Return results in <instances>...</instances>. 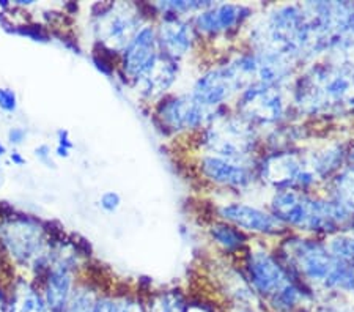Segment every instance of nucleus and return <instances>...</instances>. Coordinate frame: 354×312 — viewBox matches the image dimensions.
Masks as SVG:
<instances>
[{
    "label": "nucleus",
    "instance_id": "f257e3e1",
    "mask_svg": "<svg viewBox=\"0 0 354 312\" xmlns=\"http://www.w3.org/2000/svg\"><path fill=\"white\" fill-rule=\"evenodd\" d=\"M291 106L309 117L354 113V70L340 62H317L296 79Z\"/></svg>",
    "mask_w": 354,
    "mask_h": 312
},
{
    "label": "nucleus",
    "instance_id": "f03ea898",
    "mask_svg": "<svg viewBox=\"0 0 354 312\" xmlns=\"http://www.w3.org/2000/svg\"><path fill=\"white\" fill-rule=\"evenodd\" d=\"M270 212L285 227L315 234H337L353 227L354 207L339 197H313L304 191H276Z\"/></svg>",
    "mask_w": 354,
    "mask_h": 312
},
{
    "label": "nucleus",
    "instance_id": "7ed1b4c3",
    "mask_svg": "<svg viewBox=\"0 0 354 312\" xmlns=\"http://www.w3.org/2000/svg\"><path fill=\"white\" fill-rule=\"evenodd\" d=\"M276 257L290 271V275L317 292H324L339 260L333 257L326 243L306 237H288L277 248Z\"/></svg>",
    "mask_w": 354,
    "mask_h": 312
},
{
    "label": "nucleus",
    "instance_id": "20e7f679",
    "mask_svg": "<svg viewBox=\"0 0 354 312\" xmlns=\"http://www.w3.org/2000/svg\"><path fill=\"white\" fill-rule=\"evenodd\" d=\"M202 145L208 155L236 161H250L259 145L257 128L238 113H227L221 107L202 131Z\"/></svg>",
    "mask_w": 354,
    "mask_h": 312
},
{
    "label": "nucleus",
    "instance_id": "39448f33",
    "mask_svg": "<svg viewBox=\"0 0 354 312\" xmlns=\"http://www.w3.org/2000/svg\"><path fill=\"white\" fill-rule=\"evenodd\" d=\"M0 241L11 257L41 273H48L50 255L46 253L44 229L28 218H11L0 223Z\"/></svg>",
    "mask_w": 354,
    "mask_h": 312
},
{
    "label": "nucleus",
    "instance_id": "423d86ee",
    "mask_svg": "<svg viewBox=\"0 0 354 312\" xmlns=\"http://www.w3.org/2000/svg\"><path fill=\"white\" fill-rule=\"evenodd\" d=\"M260 178L277 191H304L319 183L313 172L307 153L293 150H276L268 155L259 164Z\"/></svg>",
    "mask_w": 354,
    "mask_h": 312
},
{
    "label": "nucleus",
    "instance_id": "0eeeda50",
    "mask_svg": "<svg viewBox=\"0 0 354 312\" xmlns=\"http://www.w3.org/2000/svg\"><path fill=\"white\" fill-rule=\"evenodd\" d=\"M290 109L281 87L254 84L239 93L236 113L254 128L281 123Z\"/></svg>",
    "mask_w": 354,
    "mask_h": 312
},
{
    "label": "nucleus",
    "instance_id": "6e6552de",
    "mask_svg": "<svg viewBox=\"0 0 354 312\" xmlns=\"http://www.w3.org/2000/svg\"><path fill=\"white\" fill-rule=\"evenodd\" d=\"M140 15L137 5L107 3L96 15L95 32L102 48L107 51H124L140 30Z\"/></svg>",
    "mask_w": 354,
    "mask_h": 312
},
{
    "label": "nucleus",
    "instance_id": "1a4fd4ad",
    "mask_svg": "<svg viewBox=\"0 0 354 312\" xmlns=\"http://www.w3.org/2000/svg\"><path fill=\"white\" fill-rule=\"evenodd\" d=\"M244 276L263 303L287 286L290 281L296 279L276 255L265 249H250L245 254Z\"/></svg>",
    "mask_w": 354,
    "mask_h": 312
},
{
    "label": "nucleus",
    "instance_id": "9d476101",
    "mask_svg": "<svg viewBox=\"0 0 354 312\" xmlns=\"http://www.w3.org/2000/svg\"><path fill=\"white\" fill-rule=\"evenodd\" d=\"M216 109L205 107L194 98L192 93L164 98L156 107V116L169 131L183 133L202 129L214 117Z\"/></svg>",
    "mask_w": 354,
    "mask_h": 312
},
{
    "label": "nucleus",
    "instance_id": "9b49d317",
    "mask_svg": "<svg viewBox=\"0 0 354 312\" xmlns=\"http://www.w3.org/2000/svg\"><path fill=\"white\" fill-rule=\"evenodd\" d=\"M219 217L225 223L235 226L241 232H252L261 235H277L285 232V227L271 212H265L248 203L230 202L219 207Z\"/></svg>",
    "mask_w": 354,
    "mask_h": 312
},
{
    "label": "nucleus",
    "instance_id": "f8f14e48",
    "mask_svg": "<svg viewBox=\"0 0 354 312\" xmlns=\"http://www.w3.org/2000/svg\"><path fill=\"white\" fill-rule=\"evenodd\" d=\"M252 15L249 7L236 3H213L207 10L198 11L194 18V30L203 37H218L235 32Z\"/></svg>",
    "mask_w": 354,
    "mask_h": 312
},
{
    "label": "nucleus",
    "instance_id": "ddd939ff",
    "mask_svg": "<svg viewBox=\"0 0 354 312\" xmlns=\"http://www.w3.org/2000/svg\"><path fill=\"white\" fill-rule=\"evenodd\" d=\"M250 161H236L228 158L205 155L200 160V174L211 183L232 190H244L252 183L255 174Z\"/></svg>",
    "mask_w": 354,
    "mask_h": 312
},
{
    "label": "nucleus",
    "instance_id": "4468645a",
    "mask_svg": "<svg viewBox=\"0 0 354 312\" xmlns=\"http://www.w3.org/2000/svg\"><path fill=\"white\" fill-rule=\"evenodd\" d=\"M73 265L74 259H71L70 255L59 254L46 273L41 295L50 312H64L68 302H70L71 293L76 287Z\"/></svg>",
    "mask_w": 354,
    "mask_h": 312
},
{
    "label": "nucleus",
    "instance_id": "2eb2a0df",
    "mask_svg": "<svg viewBox=\"0 0 354 312\" xmlns=\"http://www.w3.org/2000/svg\"><path fill=\"white\" fill-rule=\"evenodd\" d=\"M159 54L161 51H159L156 30L150 26L142 27L133 38V42L128 44V48L123 51V71L134 81L137 76H140L153 65Z\"/></svg>",
    "mask_w": 354,
    "mask_h": 312
},
{
    "label": "nucleus",
    "instance_id": "dca6fc26",
    "mask_svg": "<svg viewBox=\"0 0 354 312\" xmlns=\"http://www.w3.org/2000/svg\"><path fill=\"white\" fill-rule=\"evenodd\" d=\"M194 27L178 16H164L161 26L156 30L158 44L161 54L178 62L192 49Z\"/></svg>",
    "mask_w": 354,
    "mask_h": 312
},
{
    "label": "nucleus",
    "instance_id": "f3484780",
    "mask_svg": "<svg viewBox=\"0 0 354 312\" xmlns=\"http://www.w3.org/2000/svg\"><path fill=\"white\" fill-rule=\"evenodd\" d=\"M178 76V62L159 54L153 65L134 79V87L144 98H158L172 87Z\"/></svg>",
    "mask_w": 354,
    "mask_h": 312
},
{
    "label": "nucleus",
    "instance_id": "a211bd4d",
    "mask_svg": "<svg viewBox=\"0 0 354 312\" xmlns=\"http://www.w3.org/2000/svg\"><path fill=\"white\" fill-rule=\"evenodd\" d=\"M7 312H50L41 292L26 279H16L8 292Z\"/></svg>",
    "mask_w": 354,
    "mask_h": 312
},
{
    "label": "nucleus",
    "instance_id": "6ab92c4d",
    "mask_svg": "<svg viewBox=\"0 0 354 312\" xmlns=\"http://www.w3.org/2000/svg\"><path fill=\"white\" fill-rule=\"evenodd\" d=\"M145 312H186L189 302L180 291L153 292L144 300Z\"/></svg>",
    "mask_w": 354,
    "mask_h": 312
},
{
    "label": "nucleus",
    "instance_id": "aec40b11",
    "mask_svg": "<svg viewBox=\"0 0 354 312\" xmlns=\"http://www.w3.org/2000/svg\"><path fill=\"white\" fill-rule=\"evenodd\" d=\"M95 312H145L144 298L128 293L101 295Z\"/></svg>",
    "mask_w": 354,
    "mask_h": 312
},
{
    "label": "nucleus",
    "instance_id": "412c9836",
    "mask_svg": "<svg viewBox=\"0 0 354 312\" xmlns=\"http://www.w3.org/2000/svg\"><path fill=\"white\" fill-rule=\"evenodd\" d=\"M209 235L213 238L216 245L224 249L225 253H236L245 245V241H248L244 232L236 229L235 226L225 223V221H222V223H214L211 226Z\"/></svg>",
    "mask_w": 354,
    "mask_h": 312
},
{
    "label": "nucleus",
    "instance_id": "4be33fe9",
    "mask_svg": "<svg viewBox=\"0 0 354 312\" xmlns=\"http://www.w3.org/2000/svg\"><path fill=\"white\" fill-rule=\"evenodd\" d=\"M100 297L101 293L96 292L88 284H79L74 287L64 312H95V306Z\"/></svg>",
    "mask_w": 354,
    "mask_h": 312
},
{
    "label": "nucleus",
    "instance_id": "5701e85b",
    "mask_svg": "<svg viewBox=\"0 0 354 312\" xmlns=\"http://www.w3.org/2000/svg\"><path fill=\"white\" fill-rule=\"evenodd\" d=\"M329 253L339 262L354 264V237L346 234H335L326 243Z\"/></svg>",
    "mask_w": 354,
    "mask_h": 312
},
{
    "label": "nucleus",
    "instance_id": "b1692460",
    "mask_svg": "<svg viewBox=\"0 0 354 312\" xmlns=\"http://www.w3.org/2000/svg\"><path fill=\"white\" fill-rule=\"evenodd\" d=\"M333 194L354 207V170L346 169L333 177Z\"/></svg>",
    "mask_w": 354,
    "mask_h": 312
},
{
    "label": "nucleus",
    "instance_id": "393cba45",
    "mask_svg": "<svg viewBox=\"0 0 354 312\" xmlns=\"http://www.w3.org/2000/svg\"><path fill=\"white\" fill-rule=\"evenodd\" d=\"M100 205L107 213L117 212L118 207L122 205V197L115 191H106L100 199Z\"/></svg>",
    "mask_w": 354,
    "mask_h": 312
},
{
    "label": "nucleus",
    "instance_id": "a878e982",
    "mask_svg": "<svg viewBox=\"0 0 354 312\" xmlns=\"http://www.w3.org/2000/svg\"><path fill=\"white\" fill-rule=\"evenodd\" d=\"M18 107V96L11 89H0V109L5 112H15Z\"/></svg>",
    "mask_w": 354,
    "mask_h": 312
},
{
    "label": "nucleus",
    "instance_id": "bb28decb",
    "mask_svg": "<svg viewBox=\"0 0 354 312\" xmlns=\"http://www.w3.org/2000/svg\"><path fill=\"white\" fill-rule=\"evenodd\" d=\"M15 32L19 33V35H24V37H28V38L35 39V42H48V39H49L48 33H46L39 26H22V27H16Z\"/></svg>",
    "mask_w": 354,
    "mask_h": 312
},
{
    "label": "nucleus",
    "instance_id": "cd10ccee",
    "mask_svg": "<svg viewBox=\"0 0 354 312\" xmlns=\"http://www.w3.org/2000/svg\"><path fill=\"white\" fill-rule=\"evenodd\" d=\"M27 138V131L24 128H11L8 131V140L13 145H19Z\"/></svg>",
    "mask_w": 354,
    "mask_h": 312
},
{
    "label": "nucleus",
    "instance_id": "c85d7f7f",
    "mask_svg": "<svg viewBox=\"0 0 354 312\" xmlns=\"http://www.w3.org/2000/svg\"><path fill=\"white\" fill-rule=\"evenodd\" d=\"M35 156L38 158L39 161H43L44 164H48V166H54V163L50 161V149H49V145L43 144V145L37 147V149H35Z\"/></svg>",
    "mask_w": 354,
    "mask_h": 312
},
{
    "label": "nucleus",
    "instance_id": "c756f323",
    "mask_svg": "<svg viewBox=\"0 0 354 312\" xmlns=\"http://www.w3.org/2000/svg\"><path fill=\"white\" fill-rule=\"evenodd\" d=\"M225 312H270L266 306H228Z\"/></svg>",
    "mask_w": 354,
    "mask_h": 312
},
{
    "label": "nucleus",
    "instance_id": "7c9ffc66",
    "mask_svg": "<svg viewBox=\"0 0 354 312\" xmlns=\"http://www.w3.org/2000/svg\"><path fill=\"white\" fill-rule=\"evenodd\" d=\"M57 139H59V145H57V147H62V149H66V150L73 149V142L70 139V133H68L66 129H60V131L57 133Z\"/></svg>",
    "mask_w": 354,
    "mask_h": 312
},
{
    "label": "nucleus",
    "instance_id": "2f4dec72",
    "mask_svg": "<svg viewBox=\"0 0 354 312\" xmlns=\"http://www.w3.org/2000/svg\"><path fill=\"white\" fill-rule=\"evenodd\" d=\"M186 312H214V311H213V309H208L205 304H194V303H189V304H187Z\"/></svg>",
    "mask_w": 354,
    "mask_h": 312
},
{
    "label": "nucleus",
    "instance_id": "473e14b6",
    "mask_svg": "<svg viewBox=\"0 0 354 312\" xmlns=\"http://www.w3.org/2000/svg\"><path fill=\"white\" fill-rule=\"evenodd\" d=\"M8 308V293L0 288V312H7Z\"/></svg>",
    "mask_w": 354,
    "mask_h": 312
},
{
    "label": "nucleus",
    "instance_id": "72a5a7b5",
    "mask_svg": "<svg viewBox=\"0 0 354 312\" xmlns=\"http://www.w3.org/2000/svg\"><path fill=\"white\" fill-rule=\"evenodd\" d=\"M10 160L13 161V163L16 164V166H24V164H26V160L19 155L18 152H13V153H11V155H10Z\"/></svg>",
    "mask_w": 354,
    "mask_h": 312
},
{
    "label": "nucleus",
    "instance_id": "f704fd0d",
    "mask_svg": "<svg viewBox=\"0 0 354 312\" xmlns=\"http://www.w3.org/2000/svg\"><path fill=\"white\" fill-rule=\"evenodd\" d=\"M345 161H348V164H350V166H348V169L354 170V147H353L350 152H346V160Z\"/></svg>",
    "mask_w": 354,
    "mask_h": 312
},
{
    "label": "nucleus",
    "instance_id": "c9c22d12",
    "mask_svg": "<svg viewBox=\"0 0 354 312\" xmlns=\"http://www.w3.org/2000/svg\"><path fill=\"white\" fill-rule=\"evenodd\" d=\"M5 153H7V149H5V145L0 142V156H3Z\"/></svg>",
    "mask_w": 354,
    "mask_h": 312
}]
</instances>
